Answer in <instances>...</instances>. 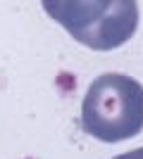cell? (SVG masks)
Instances as JSON below:
<instances>
[{"label": "cell", "instance_id": "6da1fadb", "mask_svg": "<svg viewBox=\"0 0 143 159\" xmlns=\"http://www.w3.org/2000/svg\"><path fill=\"white\" fill-rule=\"evenodd\" d=\"M43 10L91 50L122 48L138 29L136 0H41Z\"/></svg>", "mask_w": 143, "mask_h": 159}, {"label": "cell", "instance_id": "7a4b0ae2", "mask_svg": "<svg viewBox=\"0 0 143 159\" xmlns=\"http://www.w3.org/2000/svg\"><path fill=\"white\" fill-rule=\"evenodd\" d=\"M81 126L100 143H122L143 131V86L126 74H102L86 90Z\"/></svg>", "mask_w": 143, "mask_h": 159}, {"label": "cell", "instance_id": "3957f363", "mask_svg": "<svg viewBox=\"0 0 143 159\" xmlns=\"http://www.w3.org/2000/svg\"><path fill=\"white\" fill-rule=\"evenodd\" d=\"M115 159H143V147L131 150V152H124V154H119V157H115Z\"/></svg>", "mask_w": 143, "mask_h": 159}]
</instances>
